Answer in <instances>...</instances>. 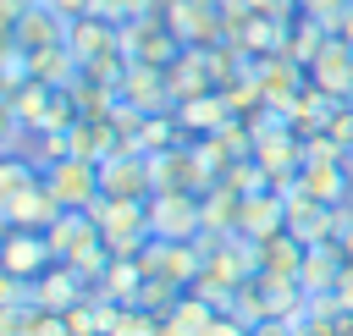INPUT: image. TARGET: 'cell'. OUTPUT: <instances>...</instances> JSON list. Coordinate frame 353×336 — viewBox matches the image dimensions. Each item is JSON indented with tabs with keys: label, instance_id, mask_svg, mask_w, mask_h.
<instances>
[{
	"label": "cell",
	"instance_id": "49",
	"mask_svg": "<svg viewBox=\"0 0 353 336\" xmlns=\"http://www.w3.org/2000/svg\"><path fill=\"white\" fill-rule=\"evenodd\" d=\"M248 336H292V319H259Z\"/></svg>",
	"mask_w": 353,
	"mask_h": 336
},
{
	"label": "cell",
	"instance_id": "52",
	"mask_svg": "<svg viewBox=\"0 0 353 336\" xmlns=\"http://www.w3.org/2000/svg\"><path fill=\"white\" fill-rule=\"evenodd\" d=\"M11 50H17V22H6V17H0V61H6Z\"/></svg>",
	"mask_w": 353,
	"mask_h": 336
},
{
	"label": "cell",
	"instance_id": "16",
	"mask_svg": "<svg viewBox=\"0 0 353 336\" xmlns=\"http://www.w3.org/2000/svg\"><path fill=\"white\" fill-rule=\"evenodd\" d=\"M298 193H309L314 204H353V165H303L298 171Z\"/></svg>",
	"mask_w": 353,
	"mask_h": 336
},
{
	"label": "cell",
	"instance_id": "19",
	"mask_svg": "<svg viewBox=\"0 0 353 336\" xmlns=\"http://www.w3.org/2000/svg\"><path fill=\"white\" fill-rule=\"evenodd\" d=\"M55 215H61V198H55L44 182H33L28 193H17V198L6 204V220H11L17 231H44Z\"/></svg>",
	"mask_w": 353,
	"mask_h": 336
},
{
	"label": "cell",
	"instance_id": "51",
	"mask_svg": "<svg viewBox=\"0 0 353 336\" xmlns=\"http://www.w3.org/2000/svg\"><path fill=\"white\" fill-rule=\"evenodd\" d=\"M331 39H342V44H353V6H347V11H342V17L331 22Z\"/></svg>",
	"mask_w": 353,
	"mask_h": 336
},
{
	"label": "cell",
	"instance_id": "5",
	"mask_svg": "<svg viewBox=\"0 0 353 336\" xmlns=\"http://www.w3.org/2000/svg\"><path fill=\"white\" fill-rule=\"evenodd\" d=\"M248 66H254V77H259L265 105H276V110H287V105L309 88V66H298L292 55H254Z\"/></svg>",
	"mask_w": 353,
	"mask_h": 336
},
{
	"label": "cell",
	"instance_id": "10",
	"mask_svg": "<svg viewBox=\"0 0 353 336\" xmlns=\"http://www.w3.org/2000/svg\"><path fill=\"white\" fill-rule=\"evenodd\" d=\"M336 209H342V204H336ZM336 209H331V204H314L309 193H292V198H287V231H292L303 248L336 242Z\"/></svg>",
	"mask_w": 353,
	"mask_h": 336
},
{
	"label": "cell",
	"instance_id": "11",
	"mask_svg": "<svg viewBox=\"0 0 353 336\" xmlns=\"http://www.w3.org/2000/svg\"><path fill=\"white\" fill-rule=\"evenodd\" d=\"M66 50L77 55V66L99 61V55H121V22H105V17H77L66 28Z\"/></svg>",
	"mask_w": 353,
	"mask_h": 336
},
{
	"label": "cell",
	"instance_id": "3",
	"mask_svg": "<svg viewBox=\"0 0 353 336\" xmlns=\"http://www.w3.org/2000/svg\"><path fill=\"white\" fill-rule=\"evenodd\" d=\"M204 231V209H199V193H149V237H165V242H188Z\"/></svg>",
	"mask_w": 353,
	"mask_h": 336
},
{
	"label": "cell",
	"instance_id": "47",
	"mask_svg": "<svg viewBox=\"0 0 353 336\" xmlns=\"http://www.w3.org/2000/svg\"><path fill=\"white\" fill-rule=\"evenodd\" d=\"M331 292H336V303H342V308L353 314V259L342 264V275H336V286H331Z\"/></svg>",
	"mask_w": 353,
	"mask_h": 336
},
{
	"label": "cell",
	"instance_id": "44",
	"mask_svg": "<svg viewBox=\"0 0 353 336\" xmlns=\"http://www.w3.org/2000/svg\"><path fill=\"white\" fill-rule=\"evenodd\" d=\"M28 292H33V281H22V275L0 270V308H6V303H28Z\"/></svg>",
	"mask_w": 353,
	"mask_h": 336
},
{
	"label": "cell",
	"instance_id": "22",
	"mask_svg": "<svg viewBox=\"0 0 353 336\" xmlns=\"http://www.w3.org/2000/svg\"><path fill=\"white\" fill-rule=\"evenodd\" d=\"M66 138H72V154H77V160H94V165H99V160H110V154L121 149L116 127H110V121H94V116H77Z\"/></svg>",
	"mask_w": 353,
	"mask_h": 336
},
{
	"label": "cell",
	"instance_id": "13",
	"mask_svg": "<svg viewBox=\"0 0 353 336\" xmlns=\"http://www.w3.org/2000/svg\"><path fill=\"white\" fill-rule=\"evenodd\" d=\"M88 292H94V286H88L72 264H50V270L33 281V292H28V297H33L39 308H50V314H66V308H72V303H83Z\"/></svg>",
	"mask_w": 353,
	"mask_h": 336
},
{
	"label": "cell",
	"instance_id": "21",
	"mask_svg": "<svg viewBox=\"0 0 353 336\" xmlns=\"http://www.w3.org/2000/svg\"><path fill=\"white\" fill-rule=\"evenodd\" d=\"M336 105H342V99H331L325 88H314V83H309V88H303V94L287 105V127H292L298 138H309V132H325V121H331V110H336Z\"/></svg>",
	"mask_w": 353,
	"mask_h": 336
},
{
	"label": "cell",
	"instance_id": "27",
	"mask_svg": "<svg viewBox=\"0 0 353 336\" xmlns=\"http://www.w3.org/2000/svg\"><path fill=\"white\" fill-rule=\"evenodd\" d=\"M94 292L105 297V303H138V292H143V270H138V259H110V270L94 281Z\"/></svg>",
	"mask_w": 353,
	"mask_h": 336
},
{
	"label": "cell",
	"instance_id": "28",
	"mask_svg": "<svg viewBox=\"0 0 353 336\" xmlns=\"http://www.w3.org/2000/svg\"><path fill=\"white\" fill-rule=\"evenodd\" d=\"M176 143H193L176 127V110H154V116H143V127L132 138V154H154V149H176Z\"/></svg>",
	"mask_w": 353,
	"mask_h": 336
},
{
	"label": "cell",
	"instance_id": "15",
	"mask_svg": "<svg viewBox=\"0 0 353 336\" xmlns=\"http://www.w3.org/2000/svg\"><path fill=\"white\" fill-rule=\"evenodd\" d=\"M121 99H132L143 116H154V110H176L171 105V83H165V66H127V77H121Z\"/></svg>",
	"mask_w": 353,
	"mask_h": 336
},
{
	"label": "cell",
	"instance_id": "54",
	"mask_svg": "<svg viewBox=\"0 0 353 336\" xmlns=\"http://www.w3.org/2000/svg\"><path fill=\"white\" fill-rule=\"evenodd\" d=\"M6 231H11V220H6V209H0V242H6Z\"/></svg>",
	"mask_w": 353,
	"mask_h": 336
},
{
	"label": "cell",
	"instance_id": "48",
	"mask_svg": "<svg viewBox=\"0 0 353 336\" xmlns=\"http://www.w3.org/2000/svg\"><path fill=\"white\" fill-rule=\"evenodd\" d=\"M55 17H66V22H77V17H88V0H44Z\"/></svg>",
	"mask_w": 353,
	"mask_h": 336
},
{
	"label": "cell",
	"instance_id": "50",
	"mask_svg": "<svg viewBox=\"0 0 353 336\" xmlns=\"http://www.w3.org/2000/svg\"><path fill=\"white\" fill-rule=\"evenodd\" d=\"M33 6H39V0H0V17H6V22H22Z\"/></svg>",
	"mask_w": 353,
	"mask_h": 336
},
{
	"label": "cell",
	"instance_id": "18",
	"mask_svg": "<svg viewBox=\"0 0 353 336\" xmlns=\"http://www.w3.org/2000/svg\"><path fill=\"white\" fill-rule=\"evenodd\" d=\"M221 121H232V105H226V94H221V88H210V94H199V99H182V105H176V127H182L188 138H210Z\"/></svg>",
	"mask_w": 353,
	"mask_h": 336
},
{
	"label": "cell",
	"instance_id": "14",
	"mask_svg": "<svg viewBox=\"0 0 353 336\" xmlns=\"http://www.w3.org/2000/svg\"><path fill=\"white\" fill-rule=\"evenodd\" d=\"M254 160L265 165L270 182H276V176H292V171H303V138H298L292 127L259 132V138H254Z\"/></svg>",
	"mask_w": 353,
	"mask_h": 336
},
{
	"label": "cell",
	"instance_id": "36",
	"mask_svg": "<svg viewBox=\"0 0 353 336\" xmlns=\"http://www.w3.org/2000/svg\"><path fill=\"white\" fill-rule=\"evenodd\" d=\"M176 297H182V286H176V281H165V275H143L138 308H149V314H171V308H176Z\"/></svg>",
	"mask_w": 353,
	"mask_h": 336
},
{
	"label": "cell",
	"instance_id": "24",
	"mask_svg": "<svg viewBox=\"0 0 353 336\" xmlns=\"http://www.w3.org/2000/svg\"><path fill=\"white\" fill-rule=\"evenodd\" d=\"M165 83H171V105L199 99V94H210V88H215V83H210V72H204V55H199V50H182V55L165 66Z\"/></svg>",
	"mask_w": 353,
	"mask_h": 336
},
{
	"label": "cell",
	"instance_id": "41",
	"mask_svg": "<svg viewBox=\"0 0 353 336\" xmlns=\"http://www.w3.org/2000/svg\"><path fill=\"white\" fill-rule=\"evenodd\" d=\"M28 143V132H22V121H17V110H11V99L0 94V154H17Z\"/></svg>",
	"mask_w": 353,
	"mask_h": 336
},
{
	"label": "cell",
	"instance_id": "32",
	"mask_svg": "<svg viewBox=\"0 0 353 336\" xmlns=\"http://www.w3.org/2000/svg\"><path fill=\"white\" fill-rule=\"evenodd\" d=\"M215 314H221V308H210L204 297H193V292H182V297H176V308H171L165 319H171V325H176L182 336H204V330L215 325Z\"/></svg>",
	"mask_w": 353,
	"mask_h": 336
},
{
	"label": "cell",
	"instance_id": "31",
	"mask_svg": "<svg viewBox=\"0 0 353 336\" xmlns=\"http://www.w3.org/2000/svg\"><path fill=\"white\" fill-rule=\"evenodd\" d=\"M55 264H72V270H77V275H83V281L94 286V281H99V275L110 270V248H105V237L94 231L88 242H77V248H72L66 259H55Z\"/></svg>",
	"mask_w": 353,
	"mask_h": 336
},
{
	"label": "cell",
	"instance_id": "35",
	"mask_svg": "<svg viewBox=\"0 0 353 336\" xmlns=\"http://www.w3.org/2000/svg\"><path fill=\"white\" fill-rule=\"evenodd\" d=\"M221 187H232V193H259V187H270V176H265L259 160H232V165L221 171Z\"/></svg>",
	"mask_w": 353,
	"mask_h": 336
},
{
	"label": "cell",
	"instance_id": "42",
	"mask_svg": "<svg viewBox=\"0 0 353 336\" xmlns=\"http://www.w3.org/2000/svg\"><path fill=\"white\" fill-rule=\"evenodd\" d=\"M325 132H331L336 143H347V149H353V99H342V105L331 110V121H325Z\"/></svg>",
	"mask_w": 353,
	"mask_h": 336
},
{
	"label": "cell",
	"instance_id": "34",
	"mask_svg": "<svg viewBox=\"0 0 353 336\" xmlns=\"http://www.w3.org/2000/svg\"><path fill=\"white\" fill-rule=\"evenodd\" d=\"M226 314H237L248 330H254L259 319H270V303H265V281H259V275H248V281L237 286V297H232V308H226Z\"/></svg>",
	"mask_w": 353,
	"mask_h": 336
},
{
	"label": "cell",
	"instance_id": "4",
	"mask_svg": "<svg viewBox=\"0 0 353 336\" xmlns=\"http://www.w3.org/2000/svg\"><path fill=\"white\" fill-rule=\"evenodd\" d=\"M44 187L61 198V209H94V204H99V165L66 154L61 165L44 171Z\"/></svg>",
	"mask_w": 353,
	"mask_h": 336
},
{
	"label": "cell",
	"instance_id": "23",
	"mask_svg": "<svg viewBox=\"0 0 353 336\" xmlns=\"http://www.w3.org/2000/svg\"><path fill=\"white\" fill-rule=\"evenodd\" d=\"M99 231V220H94V209H61L50 226H44V242H50V253L55 259H66L77 242H88Z\"/></svg>",
	"mask_w": 353,
	"mask_h": 336
},
{
	"label": "cell",
	"instance_id": "45",
	"mask_svg": "<svg viewBox=\"0 0 353 336\" xmlns=\"http://www.w3.org/2000/svg\"><path fill=\"white\" fill-rule=\"evenodd\" d=\"M248 11H265V17H298V0H248Z\"/></svg>",
	"mask_w": 353,
	"mask_h": 336
},
{
	"label": "cell",
	"instance_id": "30",
	"mask_svg": "<svg viewBox=\"0 0 353 336\" xmlns=\"http://www.w3.org/2000/svg\"><path fill=\"white\" fill-rule=\"evenodd\" d=\"M33 182H44V171H39L22 149H17V154H0V209H6L17 193H28Z\"/></svg>",
	"mask_w": 353,
	"mask_h": 336
},
{
	"label": "cell",
	"instance_id": "7",
	"mask_svg": "<svg viewBox=\"0 0 353 336\" xmlns=\"http://www.w3.org/2000/svg\"><path fill=\"white\" fill-rule=\"evenodd\" d=\"M55 264V253H50V242H44V231H6V242H0V270H11V275H22V281H39L44 270Z\"/></svg>",
	"mask_w": 353,
	"mask_h": 336
},
{
	"label": "cell",
	"instance_id": "1",
	"mask_svg": "<svg viewBox=\"0 0 353 336\" xmlns=\"http://www.w3.org/2000/svg\"><path fill=\"white\" fill-rule=\"evenodd\" d=\"M99 237L110 248V259H138L149 242V198H99L94 204Z\"/></svg>",
	"mask_w": 353,
	"mask_h": 336
},
{
	"label": "cell",
	"instance_id": "29",
	"mask_svg": "<svg viewBox=\"0 0 353 336\" xmlns=\"http://www.w3.org/2000/svg\"><path fill=\"white\" fill-rule=\"evenodd\" d=\"M298 264H303V242L292 231H276L259 242V275H298Z\"/></svg>",
	"mask_w": 353,
	"mask_h": 336
},
{
	"label": "cell",
	"instance_id": "26",
	"mask_svg": "<svg viewBox=\"0 0 353 336\" xmlns=\"http://www.w3.org/2000/svg\"><path fill=\"white\" fill-rule=\"evenodd\" d=\"M325 39H331V28H325V22H314L309 11H298V17L287 22V44H281V55H292L298 66H309V61L325 50Z\"/></svg>",
	"mask_w": 353,
	"mask_h": 336
},
{
	"label": "cell",
	"instance_id": "6",
	"mask_svg": "<svg viewBox=\"0 0 353 336\" xmlns=\"http://www.w3.org/2000/svg\"><path fill=\"white\" fill-rule=\"evenodd\" d=\"M165 28L193 50V44H221V6L215 0H171Z\"/></svg>",
	"mask_w": 353,
	"mask_h": 336
},
{
	"label": "cell",
	"instance_id": "25",
	"mask_svg": "<svg viewBox=\"0 0 353 336\" xmlns=\"http://www.w3.org/2000/svg\"><path fill=\"white\" fill-rule=\"evenodd\" d=\"M6 99H11V110H17V121H22V132H28V138H33V132H44V116H50V99H55V88H50V83L28 77V83H17Z\"/></svg>",
	"mask_w": 353,
	"mask_h": 336
},
{
	"label": "cell",
	"instance_id": "17",
	"mask_svg": "<svg viewBox=\"0 0 353 336\" xmlns=\"http://www.w3.org/2000/svg\"><path fill=\"white\" fill-rule=\"evenodd\" d=\"M66 28H72V22H66V17H55V11L39 0V6H33V11L17 22V50H22V55L55 50V44H66Z\"/></svg>",
	"mask_w": 353,
	"mask_h": 336
},
{
	"label": "cell",
	"instance_id": "43",
	"mask_svg": "<svg viewBox=\"0 0 353 336\" xmlns=\"http://www.w3.org/2000/svg\"><path fill=\"white\" fill-rule=\"evenodd\" d=\"M347 6H353V0H298V11H309V17H314V22H325V28H331Z\"/></svg>",
	"mask_w": 353,
	"mask_h": 336
},
{
	"label": "cell",
	"instance_id": "40",
	"mask_svg": "<svg viewBox=\"0 0 353 336\" xmlns=\"http://www.w3.org/2000/svg\"><path fill=\"white\" fill-rule=\"evenodd\" d=\"M110 127H116L121 149H132V138H138V127H143V110H138L132 99H116V110H110Z\"/></svg>",
	"mask_w": 353,
	"mask_h": 336
},
{
	"label": "cell",
	"instance_id": "39",
	"mask_svg": "<svg viewBox=\"0 0 353 336\" xmlns=\"http://www.w3.org/2000/svg\"><path fill=\"white\" fill-rule=\"evenodd\" d=\"M127 66H132L127 55H99V61H88V66H83V77H88V83H105V88H116V94H121Z\"/></svg>",
	"mask_w": 353,
	"mask_h": 336
},
{
	"label": "cell",
	"instance_id": "2",
	"mask_svg": "<svg viewBox=\"0 0 353 336\" xmlns=\"http://www.w3.org/2000/svg\"><path fill=\"white\" fill-rule=\"evenodd\" d=\"M188 44L165 28V17H132L121 22V55L138 61V66H171Z\"/></svg>",
	"mask_w": 353,
	"mask_h": 336
},
{
	"label": "cell",
	"instance_id": "8",
	"mask_svg": "<svg viewBox=\"0 0 353 336\" xmlns=\"http://www.w3.org/2000/svg\"><path fill=\"white\" fill-rule=\"evenodd\" d=\"M99 198H149V171H143V154L116 149L110 160H99Z\"/></svg>",
	"mask_w": 353,
	"mask_h": 336
},
{
	"label": "cell",
	"instance_id": "53",
	"mask_svg": "<svg viewBox=\"0 0 353 336\" xmlns=\"http://www.w3.org/2000/svg\"><path fill=\"white\" fill-rule=\"evenodd\" d=\"M336 336H353V314H342V319H336Z\"/></svg>",
	"mask_w": 353,
	"mask_h": 336
},
{
	"label": "cell",
	"instance_id": "55",
	"mask_svg": "<svg viewBox=\"0 0 353 336\" xmlns=\"http://www.w3.org/2000/svg\"><path fill=\"white\" fill-rule=\"evenodd\" d=\"M66 336H77V330H66Z\"/></svg>",
	"mask_w": 353,
	"mask_h": 336
},
{
	"label": "cell",
	"instance_id": "12",
	"mask_svg": "<svg viewBox=\"0 0 353 336\" xmlns=\"http://www.w3.org/2000/svg\"><path fill=\"white\" fill-rule=\"evenodd\" d=\"M309 83L325 88L331 99H353V44L325 39V50L309 61Z\"/></svg>",
	"mask_w": 353,
	"mask_h": 336
},
{
	"label": "cell",
	"instance_id": "9",
	"mask_svg": "<svg viewBox=\"0 0 353 336\" xmlns=\"http://www.w3.org/2000/svg\"><path fill=\"white\" fill-rule=\"evenodd\" d=\"M237 231L265 242L276 231H287V198L276 187H259V193H243V209H237Z\"/></svg>",
	"mask_w": 353,
	"mask_h": 336
},
{
	"label": "cell",
	"instance_id": "46",
	"mask_svg": "<svg viewBox=\"0 0 353 336\" xmlns=\"http://www.w3.org/2000/svg\"><path fill=\"white\" fill-rule=\"evenodd\" d=\"M204 336H248V325H243L237 314H215V325H210Z\"/></svg>",
	"mask_w": 353,
	"mask_h": 336
},
{
	"label": "cell",
	"instance_id": "38",
	"mask_svg": "<svg viewBox=\"0 0 353 336\" xmlns=\"http://www.w3.org/2000/svg\"><path fill=\"white\" fill-rule=\"evenodd\" d=\"M154 330H160V314H149V308H138V303L116 308V325H110V336H154Z\"/></svg>",
	"mask_w": 353,
	"mask_h": 336
},
{
	"label": "cell",
	"instance_id": "20",
	"mask_svg": "<svg viewBox=\"0 0 353 336\" xmlns=\"http://www.w3.org/2000/svg\"><path fill=\"white\" fill-rule=\"evenodd\" d=\"M342 264H347V253L336 248V242H314V248H303V264H298V286L314 297V292H331L336 286V275H342Z\"/></svg>",
	"mask_w": 353,
	"mask_h": 336
},
{
	"label": "cell",
	"instance_id": "37",
	"mask_svg": "<svg viewBox=\"0 0 353 336\" xmlns=\"http://www.w3.org/2000/svg\"><path fill=\"white\" fill-rule=\"evenodd\" d=\"M176 149H182V143H176ZM176 149H154V154H143L149 193H171V187H176Z\"/></svg>",
	"mask_w": 353,
	"mask_h": 336
},
{
	"label": "cell",
	"instance_id": "33",
	"mask_svg": "<svg viewBox=\"0 0 353 336\" xmlns=\"http://www.w3.org/2000/svg\"><path fill=\"white\" fill-rule=\"evenodd\" d=\"M237 286H243V281H232L226 270H215V264H204V275H199V281H193L188 292H193V297H204L210 308H221V314H226V308H232V297H237Z\"/></svg>",
	"mask_w": 353,
	"mask_h": 336
}]
</instances>
